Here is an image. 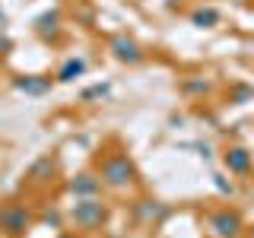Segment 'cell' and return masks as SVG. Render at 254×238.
Returning a JSON list of instances; mask_svg holds the SVG:
<instances>
[{"label":"cell","mask_w":254,"mask_h":238,"mask_svg":"<svg viewBox=\"0 0 254 238\" xmlns=\"http://www.w3.org/2000/svg\"><path fill=\"white\" fill-rule=\"evenodd\" d=\"M210 89H213V83L203 79V76H190V79L181 83V92H188V95H206Z\"/></svg>","instance_id":"obj_14"},{"label":"cell","mask_w":254,"mask_h":238,"mask_svg":"<svg viewBox=\"0 0 254 238\" xmlns=\"http://www.w3.org/2000/svg\"><path fill=\"white\" fill-rule=\"evenodd\" d=\"M111 54H115V60H121V63L146 60V51H143L130 35H115V38H111Z\"/></svg>","instance_id":"obj_6"},{"label":"cell","mask_w":254,"mask_h":238,"mask_svg":"<svg viewBox=\"0 0 254 238\" xmlns=\"http://www.w3.org/2000/svg\"><path fill=\"white\" fill-rule=\"evenodd\" d=\"M0 32H6V13L0 10Z\"/></svg>","instance_id":"obj_20"},{"label":"cell","mask_w":254,"mask_h":238,"mask_svg":"<svg viewBox=\"0 0 254 238\" xmlns=\"http://www.w3.org/2000/svg\"><path fill=\"white\" fill-rule=\"evenodd\" d=\"M86 58H67L61 63V70H58V83H73L76 76H83L86 73Z\"/></svg>","instance_id":"obj_12"},{"label":"cell","mask_w":254,"mask_h":238,"mask_svg":"<svg viewBox=\"0 0 254 238\" xmlns=\"http://www.w3.org/2000/svg\"><path fill=\"white\" fill-rule=\"evenodd\" d=\"M38 219H42V226H51V229H61L64 226V216H61L58 210H45Z\"/></svg>","instance_id":"obj_17"},{"label":"cell","mask_w":254,"mask_h":238,"mask_svg":"<svg viewBox=\"0 0 254 238\" xmlns=\"http://www.w3.org/2000/svg\"><path fill=\"white\" fill-rule=\"evenodd\" d=\"M32 222H35V216L29 213V206H22V203H10V206H6L3 222H0V229H3L6 235H26Z\"/></svg>","instance_id":"obj_4"},{"label":"cell","mask_w":254,"mask_h":238,"mask_svg":"<svg viewBox=\"0 0 254 238\" xmlns=\"http://www.w3.org/2000/svg\"><path fill=\"white\" fill-rule=\"evenodd\" d=\"M54 169H58L54 156H42V159H35V162L29 165V175H26V178L32 181V184H45V181H51Z\"/></svg>","instance_id":"obj_11"},{"label":"cell","mask_w":254,"mask_h":238,"mask_svg":"<svg viewBox=\"0 0 254 238\" xmlns=\"http://www.w3.org/2000/svg\"><path fill=\"white\" fill-rule=\"evenodd\" d=\"M13 89L26 95H45L51 89V76H13Z\"/></svg>","instance_id":"obj_10"},{"label":"cell","mask_w":254,"mask_h":238,"mask_svg":"<svg viewBox=\"0 0 254 238\" xmlns=\"http://www.w3.org/2000/svg\"><path fill=\"white\" fill-rule=\"evenodd\" d=\"M95 175L102 178L105 187L124 190V187H130L133 181H137V165H133V159L127 153H108L105 159H102V165H99Z\"/></svg>","instance_id":"obj_1"},{"label":"cell","mask_w":254,"mask_h":238,"mask_svg":"<svg viewBox=\"0 0 254 238\" xmlns=\"http://www.w3.org/2000/svg\"><path fill=\"white\" fill-rule=\"evenodd\" d=\"M213 184H216V190H219V194H226V197L235 194V184H232V181H226L222 175H213Z\"/></svg>","instance_id":"obj_18"},{"label":"cell","mask_w":254,"mask_h":238,"mask_svg":"<svg viewBox=\"0 0 254 238\" xmlns=\"http://www.w3.org/2000/svg\"><path fill=\"white\" fill-rule=\"evenodd\" d=\"M222 165L232 175H248L254 169V156H251V149H245V146H229L226 153H222Z\"/></svg>","instance_id":"obj_7"},{"label":"cell","mask_w":254,"mask_h":238,"mask_svg":"<svg viewBox=\"0 0 254 238\" xmlns=\"http://www.w3.org/2000/svg\"><path fill=\"white\" fill-rule=\"evenodd\" d=\"M206 222H210V229L219 238H238V235H242V216H238V210H229V206L210 213V219H206Z\"/></svg>","instance_id":"obj_3"},{"label":"cell","mask_w":254,"mask_h":238,"mask_svg":"<svg viewBox=\"0 0 254 238\" xmlns=\"http://www.w3.org/2000/svg\"><path fill=\"white\" fill-rule=\"evenodd\" d=\"M108 92H111V83H95V86H89V89L79 92V99H83V102H95V99H105Z\"/></svg>","instance_id":"obj_16"},{"label":"cell","mask_w":254,"mask_h":238,"mask_svg":"<svg viewBox=\"0 0 254 238\" xmlns=\"http://www.w3.org/2000/svg\"><path fill=\"white\" fill-rule=\"evenodd\" d=\"M70 222L76 229H86V232H95L108 222V206L102 197H79V200L70 206Z\"/></svg>","instance_id":"obj_2"},{"label":"cell","mask_w":254,"mask_h":238,"mask_svg":"<svg viewBox=\"0 0 254 238\" xmlns=\"http://www.w3.org/2000/svg\"><path fill=\"white\" fill-rule=\"evenodd\" d=\"M35 32H38V38H45V42H58L61 38V10H45L35 19Z\"/></svg>","instance_id":"obj_9"},{"label":"cell","mask_w":254,"mask_h":238,"mask_svg":"<svg viewBox=\"0 0 254 238\" xmlns=\"http://www.w3.org/2000/svg\"><path fill=\"white\" fill-rule=\"evenodd\" d=\"M229 102H232V105H245V102H254V86H248V83L232 86V92H229Z\"/></svg>","instance_id":"obj_15"},{"label":"cell","mask_w":254,"mask_h":238,"mask_svg":"<svg viewBox=\"0 0 254 238\" xmlns=\"http://www.w3.org/2000/svg\"><path fill=\"white\" fill-rule=\"evenodd\" d=\"M10 51H13V38L6 32H0V58H6Z\"/></svg>","instance_id":"obj_19"},{"label":"cell","mask_w":254,"mask_h":238,"mask_svg":"<svg viewBox=\"0 0 254 238\" xmlns=\"http://www.w3.org/2000/svg\"><path fill=\"white\" fill-rule=\"evenodd\" d=\"M190 22H194L197 29H213V26H219V10L216 6H197V10L190 13Z\"/></svg>","instance_id":"obj_13"},{"label":"cell","mask_w":254,"mask_h":238,"mask_svg":"<svg viewBox=\"0 0 254 238\" xmlns=\"http://www.w3.org/2000/svg\"><path fill=\"white\" fill-rule=\"evenodd\" d=\"M133 216H137L140 222L156 226V222H162L165 216H169V206H165L162 200H153V197H143V200L133 203Z\"/></svg>","instance_id":"obj_8"},{"label":"cell","mask_w":254,"mask_h":238,"mask_svg":"<svg viewBox=\"0 0 254 238\" xmlns=\"http://www.w3.org/2000/svg\"><path fill=\"white\" fill-rule=\"evenodd\" d=\"M102 187L105 184H102V178L95 172H79V175H73V178L67 181V190L76 197V200L79 197H102Z\"/></svg>","instance_id":"obj_5"},{"label":"cell","mask_w":254,"mask_h":238,"mask_svg":"<svg viewBox=\"0 0 254 238\" xmlns=\"http://www.w3.org/2000/svg\"><path fill=\"white\" fill-rule=\"evenodd\" d=\"M6 206L10 203H0V222H3V216H6Z\"/></svg>","instance_id":"obj_21"},{"label":"cell","mask_w":254,"mask_h":238,"mask_svg":"<svg viewBox=\"0 0 254 238\" xmlns=\"http://www.w3.org/2000/svg\"><path fill=\"white\" fill-rule=\"evenodd\" d=\"M58 238H73V235H58Z\"/></svg>","instance_id":"obj_22"}]
</instances>
